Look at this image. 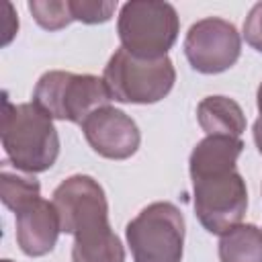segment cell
I'll list each match as a JSON object with an SVG mask.
<instances>
[{
    "label": "cell",
    "mask_w": 262,
    "mask_h": 262,
    "mask_svg": "<svg viewBox=\"0 0 262 262\" xmlns=\"http://www.w3.org/2000/svg\"><path fill=\"white\" fill-rule=\"evenodd\" d=\"M0 137L8 162L27 174L49 170L59 156L53 119L35 102L12 104L4 96Z\"/></svg>",
    "instance_id": "obj_1"
},
{
    "label": "cell",
    "mask_w": 262,
    "mask_h": 262,
    "mask_svg": "<svg viewBox=\"0 0 262 262\" xmlns=\"http://www.w3.org/2000/svg\"><path fill=\"white\" fill-rule=\"evenodd\" d=\"M117 33L121 47L131 55L158 59L174 47L180 33V18L170 2L131 0L119 10Z\"/></svg>",
    "instance_id": "obj_2"
},
{
    "label": "cell",
    "mask_w": 262,
    "mask_h": 262,
    "mask_svg": "<svg viewBox=\"0 0 262 262\" xmlns=\"http://www.w3.org/2000/svg\"><path fill=\"white\" fill-rule=\"evenodd\" d=\"M102 80L111 98L127 104H154L170 94L176 70L168 55L158 59L135 57L119 47L104 66Z\"/></svg>",
    "instance_id": "obj_3"
},
{
    "label": "cell",
    "mask_w": 262,
    "mask_h": 262,
    "mask_svg": "<svg viewBox=\"0 0 262 262\" xmlns=\"http://www.w3.org/2000/svg\"><path fill=\"white\" fill-rule=\"evenodd\" d=\"M111 92L102 78L63 70L45 72L33 90V102L51 119L82 125L96 108L108 106Z\"/></svg>",
    "instance_id": "obj_4"
},
{
    "label": "cell",
    "mask_w": 262,
    "mask_h": 262,
    "mask_svg": "<svg viewBox=\"0 0 262 262\" xmlns=\"http://www.w3.org/2000/svg\"><path fill=\"white\" fill-rule=\"evenodd\" d=\"M184 233V217L168 201L149 203L125 227L133 262H182Z\"/></svg>",
    "instance_id": "obj_5"
},
{
    "label": "cell",
    "mask_w": 262,
    "mask_h": 262,
    "mask_svg": "<svg viewBox=\"0 0 262 262\" xmlns=\"http://www.w3.org/2000/svg\"><path fill=\"white\" fill-rule=\"evenodd\" d=\"M190 180L194 215L209 233L223 235L242 223L248 209V188L237 168L192 174Z\"/></svg>",
    "instance_id": "obj_6"
},
{
    "label": "cell",
    "mask_w": 262,
    "mask_h": 262,
    "mask_svg": "<svg viewBox=\"0 0 262 262\" xmlns=\"http://www.w3.org/2000/svg\"><path fill=\"white\" fill-rule=\"evenodd\" d=\"M61 233L78 235L108 223V201L98 180L88 174H74L61 180L51 199Z\"/></svg>",
    "instance_id": "obj_7"
},
{
    "label": "cell",
    "mask_w": 262,
    "mask_h": 262,
    "mask_svg": "<svg viewBox=\"0 0 262 262\" xmlns=\"http://www.w3.org/2000/svg\"><path fill=\"white\" fill-rule=\"evenodd\" d=\"M242 53V37L233 23L207 16L190 25L184 37V55L199 74H221L235 66Z\"/></svg>",
    "instance_id": "obj_8"
},
{
    "label": "cell",
    "mask_w": 262,
    "mask_h": 262,
    "mask_svg": "<svg viewBox=\"0 0 262 262\" xmlns=\"http://www.w3.org/2000/svg\"><path fill=\"white\" fill-rule=\"evenodd\" d=\"M80 127L88 145L106 160H127L141 143L137 123L125 111L111 104L90 113Z\"/></svg>",
    "instance_id": "obj_9"
},
{
    "label": "cell",
    "mask_w": 262,
    "mask_h": 262,
    "mask_svg": "<svg viewBox=\"0 0 262 262\" xmlns=\"http://www.w3.org/2000/svg\"><path fill=\"white\" fill-rule=\"evenodd\" d=\"M16 215V244L25 256L39 258L49 254L61 233L59 217L53 203L45 199H35Z\"/></svg>",
    "instance_id": "obj_10"
},
{
    "label": "cell",
    "mask_w": 262,
    "mask_h": 262,
    "mask_svg": "<svg viewBox=\"0 0 262 262\" xmlns=\"http://www.w3.org/2000/svg\"><path fill=\"white\" fill-rule=\"evenodd\" d=\"M242 151H244V141L239 137L207 135L192 147L188 158V172L192 176V174L233 170Z\"/></svg>",
    "instance_id": "obj_11"
},
{
    "label": "cell",
    "mask_w": 262,
    "mask_h": 262,
    "mask_svg": "<svg viewBox=\"0 0 262 262\" xmlns=\"http://www.w3.org/2000/svg\"><path fill=\"white\" fill-rule=\"evenodd\" d=\"M196 121L207 135L239 137L246 131V115L229 96H205L196 106Z\"/></svg>",
    "instance_id": "obj_12"
},
{
    "label": "cell",
    "mask_w": 262,
    "mask_h": 262,
    "mask_svg": "<svg viewBox=\"0 0 262 262\" xmlns=\"http://www.w3.org/2000/svg\"><path fill=\"white\" fill-rule=\"evenodd\" d=\"M72 262H125V248L111 225L74 235Z\"/></svg>",
    "instance_id": "obj_13"
},
{
    "label": "cell",
    "mask_w": 262,
    "mask_h": 262,
    "mask_svg": "<svg viewBox=\"0 0 262 262\" xmlns=\"http://www.w3.org/2000/svg\"><path fill=\"white\" fill-rule=\"evenodd\" d=\"M219 262H262V229L239 223L219 239Z\"/></svg>",
    "instance_id": "obj_14"
},
{
    "label": "cell",
    "mask_w": 262,
    "mask_h": 262,
    "mask_svg": "<svg viewBox=\"0 0 262 262\" xmlns=\"http://www.w3.org/2000/svg\"><path fill=\"white\" fill-rule=\"evenodd\" d=\"M41 196V184L33 174L14 168L8 160L0 164V199L6 209L20 211Z\"/></svg>",
    "instance_id": "obj_15"
},
{
    "label": "cell",
    "mask_w": 262,
    "mask_h": 262,
    "mask_svg": "<svg viewBox=\"0 0 262 262\" xmlns=\"http://www.w3.org/2000/svg\"><path fill=\"white\" fill-rule=\"evenodd\" d=\"M29 10L37 25L45 31H59L74 20L70 0H31Z\"/></svg>",
    "instance_id": "obj_16"
},
{
    "label": "cell",
    "mask_w": 262,
    "mask_h": 262,
    "mask_svg": "<svg viewBox=\"0 0 262 262\" xmlns=\"http://www.w3.org/2000/svg\"><path fill=\"white\" fill-rule=\"evenodd\" d=\"M70 10L74 20H80L84 25H100L111 20V16L117 10V0H70Z\"/></svg>",
    "instance_id": "obj_17"
},
{
    "label": "cell",
    "mask_w": 262,
    "mask_h": 262,
    "mask_svg": "<svg viewBox=\"0 0 262 262\" xmlns=\"http://www.w3.org/2000/svg\"><path fill=\"white\" fill-rule=\"evenodd\" d=\"M244 39L252 49L262 53V2H256L250 8L244 20Z\"/></svg>",
    "instance_id": "obj_18"
},
{
    "label": "cell",
    "mask_w": 262,
    "mask_h": 262,
    "mask_svg": "<svg viewBox=\"0 0 262 262\" xmlns=\"http://www.w3.org/2000/svg\"><path fill=\"white\" fill-rule=\"evenodd\" d=\"M252 133H254V143H256V147H258V151H260V156H262V117H258V119L254 121Z\"/></svg>",
    "instance_id": "obj_19"
},
{
    "label": "cell",
    "mask_w": 262,
    "mask_h": 262,
    "mask_svg": "<svg viewBox=\"0 0 262 262\" xmlns=\"http://www.w3.org/2000/svg\"><path fill=\"white\" fill-rule=\"evenodd\" d=\"M256 106H258V113H260V117H262V82H260V86H258V90H256Z\"/></svg>",
    "instance_id": "obj_20"
},
{
    "label": "cell",
    "mask_w": 262,
    "mask_h": 262,
    "mask_svg": "<svg viewBox=\"0 0 262 262\" xmlns=\"http://www.w3.org/2000/svg\"><path fill=\"white\" fill-rule=\"evenodd\" d=\"M0 262H12V260H0Z\"/></svg>",
    "instance_id": "obj_21"
}]
</instances>
